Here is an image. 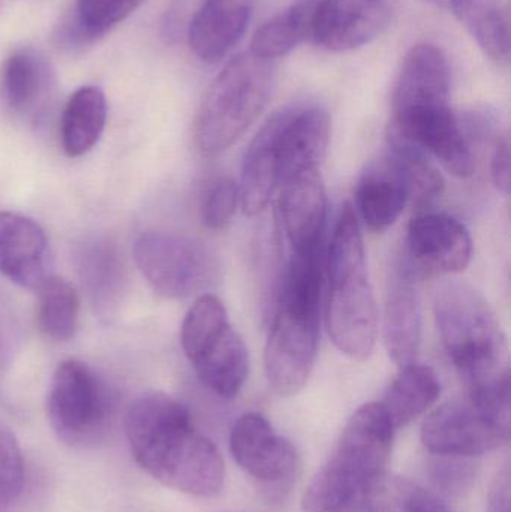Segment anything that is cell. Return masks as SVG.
<instances>
[{
  "label": "cell",
  "instance_id": "cell-1",
  "mask_svg": "<svg viewBox=\"0 0 511 512\" xmlns=\"http://www.w3.org/2000/svg\"><path fill=\"white\" fill-rule=\"evenodd\" d=\"M125 427L135 462L159 483L195 498H215L224 489L221 453L179 400L143 394L129 406Z\"/></svg>",
  "mask_w": 511,
  "mask_h": 512
},
{
  "label": "cell",
  "instance_id": "cell-2",
  "mask_svg": "<svg viewBox=\"0 0 511 512\" xmlns=\"http://www.w3.org/2000/svg\"><path fill=\"white\" fill-rule=\"evenodd\" d=\"M395 430L381 403L357 409L306 489L303 512H371L372 492L387 475Z\"/></svg>",
  "mask_w": 511,
  "mask_h": 512
},
{
  "label": "cell",
  "instance_id": "cell-3",
  "mask_svg": "<svg viewBox=\"0 0 511 512\" xmlns=\"http://www.w3.org/2000/svg\"><path fill=\"white\" fill-rule=\"evenodd\" d=\"M329 298L326 327L330 339L351 360L365 361L377 343L378 310L366 268L359 216L351 203L342 206L326 256Z\"/></svg>",
  "mask_w": 511,
  "mask_h": 512
},
{
  "label": "cell",
  "instance_id": "cell-4",
  "mask_svg": "<svg viewBox=\"0 0 511 512\" xmlns=\"http://www.w3.org/2000/svg\"><path fill=\"white\" fill-rule=\"evenodd\" d=\"M441 343L470 388L510 376L509 345L500 319L470 283L449 280L435 292Z\"/></svg>",
  "mask_w": 511,
  "mask_h": 512
},
{
  "label": "cell",
  "instance_id": "cell-5",
  "mask_svg": "<svg viewBox=\"0 0 511 512\" xmlns=\"http://www.w3.org/2000/svg\"><path fill=\"white\" fill-rule=\"evenodd\" d=\"M275 68L251 51L225 63L207 87L195 117V144L204 156L233 146L261 116L272 95Z\"/></svg>",
  "mask_w": 511,
  "mask_h": 512
},
{
  "label": "cell",
  "instance_id": "cell-6",
  "mask_svg": "<svg viewBox=\"0 0 511 512\" xmlns=\"http://www.w3.org/2000/svg\"><path fill=\"white\" fill-rule=\"evenodd\" d=\"M47 414L60 441L71 447H89L107 433L113 400L105 382L87 364L66 360L51 379Z\"/></svg>",
  "mask_w": 511,
  "mask_h": 512
},
{
  "label": "cell",
  "instance_id": "cell-7",
  "mask_svg": "<svg viewBox=\"0 0 511 512\" xmlns=\"http://www.w3.org/2000/svg\"><path fill=\"white\" fill-rule=\"evenodd\" d=\"M138 270L158 294L186 298L210 288L219 267L212 254L188 237L149 231L134 245Z\"/></svg>",
  "mask_w": 511,
  "mask_h": 512
},
{
  "label": "cell",
  "instance_id": "cell-8",
  "mask_svg": "<svg viewBox=\"0 0 511 512\" xmlns=\"http://www.w3.org/2000/svg\"><path fill=\"white\" fill-rule=\"evenodd\" d=\"M387 137L434 156L461 179L473 176L476 170L471 138L450 104L392 111Z\"/></svg>",
  "mask_w": 511,
  "mask_h": 512
},
{
  "label": "cell",
  "instance_id": "cell-9",
  "mask_svg": "<svg viewBox=\"0 0 511 512\" xmlns=\"http://www.w3.org/2000/svg\"><path fill=\"white\" fill-rule=\"evenodd\" d=\"M321 313L278 306L264 349V370L279 396H294L311 378L320 343Z\"/></svg>",
  "mask_w": 511,
  "mask_h": 512
},
{
  "label": "cell",
  "instance_id": "cell-10",
  "mask_svg": "<svg viewBox=\"0 0 511 512\" xmlns=\"http://www.w3.org/2000/svg\"><path fill=\"white\" fill-rule=\"evenodd\" d=\"M473 258V239L464 224L446 213L422 212L408 225L401 274L417 282L435 274L464 271Z\"/></svg>",
  "mask_w": 511,
  "mask_h": 512
},
{
  "label": "cell",
  "instance_id": "cell-11",
  "mask_svg": "<svg viewBox=\"0 0 511 512\" xmlns=\"http://www.w3.org/2000/svg\"><path fill=\"white\" fill-rule=\"evenodd\" d=\"M422 442L437 456L470 459L509 444L510 433L494 426L470 400H452L426 418Z\"/></svg>",
  "mask_w": 511,
  "mask_h": 512
},
{
  "label": "cell",
  "instance_id": "cell-12",
  "mask_svg": "<svg viewBox=\"0 0 511 512\" xmlns=\"http://www.w3.org/2000/svg\"><path fill=\"white\" fill-rule=\"evenodd\" d=\"M230 450L237 465L264 486H288L299 468L296 447L257 412L237 418L230 433Z\"/></svg>",
  "mask_w": 511,
  "mask_h": 512
},
{
  "label": "cell",
  "instance_id": "cell-13",
  "mask_svg": "<svg viewBox=\"0 0 511 512\" xmlns=\"http://www.w3.org/2000/svg\"><path fill=\"white\" fill-rule=\"evenodd\" d=\"M390 20L389 0H317L311 39L324 50L345 53L371 44Z\"/></svg>",
  "mask_w": 511,
  "mask_h": 512
},
{
  "label": "cell",
  "instance_id": "cell-14",
  "mask_svg": "<svg viewBox=\"0 0 511 512\" xmlns=\"http://www.w3.org/2000/svg\"><path fill=\"white\" fill-rule=\"evenodd\" d=\"M279 114V185L296 174L317 170L330 140V116L318 105H294Z\"/></svg>",
  "mask_w": 511,
  "mask_h": 512
},
{
  "label": "cell",
  "instance_id": "cell-15",
  "mask_svg": "<svg viewBox=\"0 0 511 512\" xmlns=\"http://www.w3.org/2000/svg\"><path fill=\"white\" fill-rule=\"evenodd\" d=\"M279 210L288 242L294 252L323 243L327 194L320 170L296 174L282 182Z\"/></svg>",
  "mask_w": 511,
  "mask_h": 512
},
{
  "label": "cell",
  "instance_id": "cell-16",
  "mask_svg": "<svg viewBox=\"0 0 511 512\" xmlns=\"http://www.w3.org/2000/svg\"><path fill=\"white\" fill-rule=\"evenodd\" d=\"M449 60L437 45L419 42L402 60L392 93V111L450 104Z\"/></svg>",
  "mask_w": 511,
  "mask_h": 512
},
{
  "label": "cell",
  "instance_id": "cell-17",
  "mask_svg": "<svg viewBox=\"0 0 511 512\" xmlns=\"http://www.w3.org/2000/svg\"><path fill=\"white\" fill-rule=\"evenodd\" d=\"M48 240L33 219L0 212V273L15 285L38 289L48 277Z\"/></svg>",
  "mask_w": 511,
  "mask_h": 512
},
{
  "label": "cell",
  "instance_id": "cell-18",
  "mask_svg": "<svg viewBox=\"0 0 511 512\" xmlns=\"http://www.w3.org/2000/svg\"><path fill=\"white\" fill-rule=\"evenodd\" d=\"M254 0H203L189 24L188 41L201 62H222L248 29Z\"/></svg>",
  "mask_w": 511,
  "mask_h": 512
},
{
  "label": "cell",
  "instance_id": "cell-19",
  "mask_svg": "<svg viewBox=\"0 0 511 512\" xmlns=\"http://www.w3.org/2000/svg\"><path fill=\"white\" fill-rule=\"evenodd\" d=\"M189 361L200 381L222 399H234L248 379V346L231 324L207 340Z\"/></svg>",
  "mask_w": 511,
  "mask_h": 512
},
{
  "label": "cell",
  "instance_id": "cell-20",
  "mask_svg": "<svg viewBox=\"0 0 511 512\" xmlns=\"http://www.w3.org/2000/svg\"><path fill=\"white\" fill-rule=\"evenodd\" d=\"M279 114L276 111L255 134L246 150L240 177V206L248 216L266 210L279 185L278 171Z\"/></svg>",
  "mask_w": 511,
  "mask_h": 512
},
{
  "label": "cell",
  "instance_id": "cell-21",
  "mask_svg": "<svg viewBox=\"0 0 511 512\" xmlns=\"http://www.w3.org/2000/svg\"><path fill=\"white\" fill-rule=\"evenodd\" d=\"M410 203L407 188L389 158L372 164L356 189L357 215L372 233L389 230Z\"/></svg>",
  "mask_w": 511,
  "mask_h": 512
},
{
  "label": "cell",
  "instance_id": "cell-22",
  "mask_svg": "<svg viewBox=\"0 0 511 512\" xmlns=\"http://www.w3.org/2000/svg\"><path fill=\"white\" fill-rule=\"evenodd\" d=\"M383 339L387 354L399 367L416 363L422 339V313L414 280L402 274L387 298Z\"/></svg>",
  "mask_w": 511,
  "mask_h": 512
},
{
  "label": "cell",
  "instance_id": "cell-23",
  "mask_svg": "<svg viewBox=\"0 0 511 512\" xmlns=\"http://www.w3.org/2000/svg\"><path fill=\"white\" fill-rule=\"evenodd\" d=\"M435 5L449 9L486 56L509 63L510 18L501 0H437Z\"/></svg>",
  "mask_w": 511,
  "mask_h": 512
},
{
  "label": "cell",
  "instance_id": "cell-24",
  "mask_svg": "<svg viewBox=\"0 0 511 512\" xmlns=\"http://www.w3.org/2000/svg\"><path fill=\"white\" fill-rule=\"evenodd\" d=\"M107 116V98L98 86L75 90L66 102L60 122L63 152L69 158L89 153L104 132Z\"/></svg>",
  "mask_w": 511,
  "mask_h": 512
},
{
  "label": "cell",
  "instance_id": "cell-25",
  "mask_svg": "<svg viewBox=\"0 0 511 512\" xmlns=\"http://www.w3.org/2000/svg\"><path fill=\"white\" fill-rule=\"evenodd\" d=\"M53 83L50 63L33 48L14 51L3 65V95L9 108L18 113H30L44 104Z\"/></svg>",
  "mask_w": 511,
  "mask_h": 512
},
{
  "label": "cell",
  "instance_id": "cell-26",
  "mask_svg": "<svg viewBox=\"0 0 511 512\" xmlns=\"http://www.w3.org/2000/svg\"><path fill=\"white\" fill-rule=\"evenodd\" d=\"M441 394L440 379L431 367L411 363L390 385L381 406L395 429L408 426L428 411Z\"/></svg>",
  "mask_w": 511,
  "mask_h": 512
},
{
  "label": "cell",
  "instance_id": "cell-27",
  "mask_svg": "<svg viewBox=\"0 0 511 512\" xmlns=\"http://www.w3.org/2000/svg\"><path fill=\"white\" fill-rule=\"evenodd\" d=\"M317 0H300L258 27L252 36L251 53L264 60L279 59L311 39L312 15Z\"/></svg>",
  "mask_w": 511,
  "mask_h": 512
},
{
  "label": "cell",
  "instance_id": "cell-28",
  "mask_svg": "<svg viewBox=\"0 0 511 512\" xmlns=\"http://www.w3.org/2000/svg\"><path fill=\"white\" fill-rule=\"evenodd\" d=\"M389 140V156L393 167L398 171L407 188L410 203L414 204L419 213L426 212L446 189V180L438 168L428 159L422 150L387 137Z\"/></svg>",
  "mask_w": 511,
  "mask_h": 512
},
{
  "label": "cell",
  "instance_id": "cell-29",
  "mask_svg": "<svg viewBox=\"0 0 511 512\" xmlns=\"http://www.w3.org/2000/svg\"><path fill=\"white\" fill-rule=\"evenodd\" d=\"M39 328L57 342L75 336L80 300L74 286L62 277L48 276L38 289Z\"/></svg>",
  "mask_w": 511,
  "mask_h": 512
},
{
  "label": "cell",
  "instance_id": "cell-30",
  "mask_svg": "<svg viewBox=\"0 0 511 512\" xmlns=\"http://www.w3.org/2000/svg\"><path fill=\"white\" fill-rule=\"evenodd\" d=\"M147 0H77L72 23L63 32L69 45H87L107 35Z\"/></svg>",
  "mask_w": 511,
  "mask_h": 512
},
{
  "label": "cell",
  "instance_id": "cell-31",
  "mask_svg": "<svg viewBox=\"0 0 511 512\" xmlns=\"http://www.w3.org/2000/svg\"><path fill=\"white\" fill-rule=\"evenodd\" d=\"M371 512H456L425 487L387 474L375 487L369 504Z\"/></svg>",
  "mask_w": 511,
  "mask_h": 512
},
{
  "label": "cell",
  "instance_id": "cell-32",
  "mask_svg": "<svg viewBox=\"0 0 511 512\" xmlns=\"http://www.w3.org/2000/svg\"><path fill=\"white\" fill-rule=\"evenodd\" d=\"M230 324L225 304L216 295H201L186 313L180 333V342L188 360L207 340Z\"/></svg>",
  "mask_w": 511,
  "mask_h": 512
},
{
  "label": "cell",
  "instance_id": "cell-33",
  "mask_svg": "<svg viewBox=\"0 0 511 512\" xmlns=\"http://www.w3.org/2000/svg\"><path fill=\"white\" fill-rule=\"evenodd\" d=\"M240 203L239 185L231 177H219L204 192L200 216L209 230H224L237 212Z\"/></svg>",
  "mask_w": 511,
  "mask_h": 512
},
{
  "label": "cell",
  "instance_id": "cell-34",
  "mask_svg": "<svg viewBox=\"0 0 511 512\" xmlns=\"http://www.w3.org/2000/svg\"><path fill=\"white\" fill-rule=\"evenodd\" d=\"M24 460L17 438L0 423V512L17 501L23 490Z\"/></svg>",
  "mask_w": 511,
  "mask_h": 512
},
{
  "label": "cell",
  "instance_id": "cell-35",
  "mask_svg": "<svg viewBox=\"0 0 511 512\" xmlns=\"http://www.w3.org/2000/svg\"><path fill=\"white\" fill-rule=\"evenodd\" d=\"M491 177L498 191L510 192V144L507 137L497 135L491 153Z\"/></svg>",
  "mask_w": 511,
  "mask_h": 512
},
{
  "label": "cell",
  "instance_id": "cell-36",
  "mask_svg": "<svg viewBox=\"0 0 511 512\" xmlns=\"http://www.w3.org/2000/svg\"><path fill=\"white\" fill-rule=\"evenodd\" d=\"M444 459H447L446 462L438 465L437 472H435L438 484L446 487L449 492L464 490L468 481L473 477L470 468L459 462L461 459H453V457H444Z\"/></svg>",
  "mask_w": 511,
  "mask_h": 512
},
{
  "label": "cell",
  "instance_id": "cell-37",
  "mask_svg": "<svg viewBox=\"0 0 511 512\" xmlns=\"http://www.w3.org/2000/svg\"><path fill=\"white\" fill-rule=\"evenodd\" d=\"M488 512H511L509 468L498 472L492 483L488 496Z\"/></svg>",
  "mask_w": 511,
  "mask_h": 512
}]
</instances>
